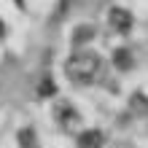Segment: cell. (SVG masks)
Returning a JSON list of instances; mask_svg holds the SVG:
<instances>
[{
    "instance_id": "4",
    "label": "cell",
    "mask_w": 148,
    "mask_h": 148,
    "mask_svg": "<svg viewBox=\"0 0 148 148\" xmlns=\"http://www.w3.org/2000/svg\"><path fill=\"white\" fill-rule=\"evenodd\" d=\"M105 145V135L100 129H84L78 135V148H102Z\"/></svg>"
},
{
    "instance_id": "8",
    "label": "cell",
    "mask_w": 148,
    "mask_h": 148,
    "mask_svg": "<svg viewBox=\"0 0 148 148\" xmlns=\"http://www.w3.org/2000/svg\"><path fill=\"white\" fill-rule=\"evenodd\" d=\"M54 92H57L54 81H51V78H43V81H40V89H38V94H40V97H51Z\"/></svg>"
},
{
    "instance_id": "1",
    "label": "cell",
    "mask_w": 148,
    "mask_h": 148,
    "mask_svg": "<svg viewBox=\"0 0 148 148\" xmlns=\"http://www.w3.org/2000/svg\"><path fill=\"white\" fill-rule=\"evenodd\" d=\"M100 70H102V59H100V54H94V51H75L65 62V75L70 78L73 84H78V86L92 84L94 78L100 75Z\"/></svg>"
},
{
    "instance_id": "3",
    "label": "cell",
    "mask_w": 148,
    "mask_h": 148,
    "mask_svg": "<svg viewBox=\"0 0 148 148\" xmlns=\"http://www.w3.org/2000/svg\"><path fill=\"white\" fill-rule=\"evenodd\" d=\"M132 24H135V16L132 11H127V8H121V5H113L110 11H108V27L110 30H116V32H129L132 30Z\"/></svg>"
},
{
    "instance_id": "9",
    "label": "cell",
    "mask_w": 148,
    "mask_h": 148,
    "mask_svg": "<svg viewBox=\"0 0 148 148\" xmlns=\"http://www.w3.org/2000/svg\"><path fill=\"white\" fill-rule=\"evenodd\" d=\"M5 35V24H3V19H0V38Z\"/></svg>"
},
{
    "instance_id": "5",
    "label": "cell",
    "mask_w": 148,
    "mask_h": 148,
    "mask_svg": "<svg viewBox=\"0 0 148 148\" xmlns=\"http://www.w3.org/2000/svg\"><path fill=\"white\" fill-rule=\"evenodd\" d=\"M113 65L119 67V70H132L135 65V57L129 49H116V54H113Z\"/></svg>"
},
{
    "instance_id": "6",
    "label": "cell",
    "mask_w": 148,
    "mask_h": 148,
    "mask_svg": "<svg viewBox=\"0 0 148 148\" xmlns=\"http://www.w3.org/2000/svg\"><path fill=\"white\" fill-rule=\"evenodd\" d=\"M92 38H94V27H89V24H84V27H78L73 32V43H75V46H81V43L92 40Z\"/></svg>"
},
{
    "instance_id": "2",
    "label": "cell",
    "mask_w": 148,
    "mask_h": 148,
    "mask_svg": "<svg viewBox=\"0 0 148 148\" xmlns=\"http://www.w3.org/2000/svg\"><path fill=\"white\" fill-rule=\"evenodd\" d=\"M54 119H57V124L65 127V129L81 127V113L75 110L73 102H57V105H54Z\"/></svg>"
},
{
    "instance_id": "7",
    "label": "cell",
    "mask_w": 148,
    "mask_h": 148,
    "mask_svg": "<svg viewBox=\"0 0 148 148\" xmlns=\"http://www.w3.org/2000/svg\"><path fill=\"white\" fill-rule=\"evenodd\" d=\"M19 145L22 148H35V132H32V127H24L19 132Z\"/></svg>"
}]
</instances>
